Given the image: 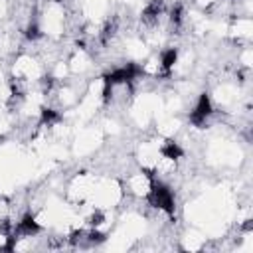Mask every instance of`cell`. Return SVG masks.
Segmentation results:
<instances>
[{"label":"cell","mask_w":253,"mask_h":253,"mask_svg":"<svg viewBox=\"0 0 253 253\" xmlns=\"http://www.w3.org/2000/svg\"><path fill=\"white\" fill-rule=\"evenodd\" d=\"M142 73V69L136 63H126L123 67H117L109 73L103 75V103H109L113 97V89L117 85H130L138 75Z\"/></svg>","instance_id":"obj_1"},{"label":"cell","mask_w":253,"mask_h":253,"mask_svg":"<svg viewBox=\"0 0 253 253\" xmlns=\"http://www.w3.org/2000/svg\"><path fill=\"white\" fill-rule=\"evenodd\" d=\"M148 178H150V188H148V196H146L148 204H150L152 208L162 210L164 213H168V215L172 217L174 211H176V204H174V194H172V190H170L164 182L156 180L154 176L148 174Z\"/></svg>","instance_id":"obj_2"},{"label":"cell","mask_w":253,"mask_h":253,"mask_svg":"<svg viewBox=\"0 0 253 253\" xmlns=\"http://www.w3.org/2000/svg\"><path fill=\"white\" fill-rule=\"evenodd\" d=\"M213 113V105H211V99L208 93H200L198 101H196V107L192 109L190 113V123L198 128H204L206 123H208V117Z\"/></svg>","instance_id":"obj_3"},{"label":"cell","mask_w":253,"mask_h":253,"mask_svg":"<svg viewBox=\"0 0 253 253\" xmlns=\"http://www.w3.org/2000/svg\"><path fill=\"white\" fill-rule=\"evenodd\" d=\"M42 231V225L36 221L34 213H26L20 217V221L14 225V233L16 235H24V237H34Z\"/></svg>","instance_id":"obj_4"},{"label":"cell","mask_w":253,"mask_h":253,"mask_svg":"<svg viewBox=\"0 0 253 253\" xmlns=\"http://www.w3.org/2000/svg\"><path fill=\"white\" fill-rule=\"evenodd\" d=\"M162 0H150L144 10H142V20L144 22H156V18L162 14Z\"/></svg>","instance_id":"obj_5"},{"label":"cell","mask_w":253,"mask_h":253,"mask_svg":"<svg viewBox=\"0 0 253 253\" xmlns=\"http://www.w3.org/2000/svg\"><path fill=\"white\" fill-rule=\"evenodd\" d=\"M176 61H178V49H176V47H168V49L162 51V55H160V65H162L164 75H170V69L174 67Z\"/></svg>","instance_id":"obj_6"},{"label":"cell","mask_w":253,"mask_h":253,"mask_svg":"<svg viewBox=\"0 0 253 253\" xmlns=\"http://www.w3.org/2000/svg\"><path fill=\"white\" fill-rule=\"evenodd\" d=\"M160 152H162V156L168 158V160H178V158L184 156V150H182V146H180L176 140H166V142L162 144Z\"/></svg>","instance_id":"obj_7"},{"label":"cell","mask_w":253,"mask_h":253,"mask_svg":"<svg viewBox=\"0 0 253 253\" xmlns=\"http://www.w3.org/2000/svg\"><path fill=\"white\" fill-rule=\"evenodd\" d=\"M59 121H61V115H59L55 109L42 107V111H40V125L51 126V125H55V123H59Z\"/></svg>","instance_id":"obj_8"},{"label":"cell","mask_w":253,"mask_h":253,"mask_svg":"<svg viewBox=\"0 0 253 253\" xmlns=\"http://www.w3.org/2000/svg\"><path fill=\"white\" fill-rule=\"evenodd\" d=\"M170 22L174 28H180V24L184 22V6L182 4H174V8L170 10Z\"/></svg>","instance_id":"obj_9"},{"label":"cell","mask_w":253,"mask_h":253,"mask_svg":"<svg viewBox=\"0 0 253 253\" xmlns=\"http://www.w3.org/2000/svg\"><path fill=\"white\" fill-rule=\"evenodd\" d=\"M85 239H87L91 245H99V243H103L107 237H105V233H101V231H97V229H91L89 233H85Z\"/></svg>","instance_id":"obj_10"},{"label":"cell","mask_w":253,"mask_h":253,"mask_svg":"<svg viewBox=\"0 0 253 253\" xmlns=\"http://www.w3.org/2000/svg\"><path fill=\"white\" fill-rule=\"evenodd\" d=\"M26 38H28V40H38V38H42V30H40V26H38L36 22H32V24L26 28Z\"/></svg>","instance_id":"obj_11"},{"label":"cell","mask_w":253,"mask_h":253,"mask_svg":"<svg viewBox=\"0 0 253 253\" xmlns=\"http://www.w3.org/2000/svg\"><path fill=\"white\" fill-rule=\"evenodd\" d=\"M101 221H103V213H101V211H97V213H93V215L89 217V223H91L93 227H95V225H99Z\"/></svg>","instance_id":"obj_12"},{"label":"cell","mask_w":253,"mask_h":253,"mask_svg":"<svg viewBox=\"0 0 253 253\" xmlns=\"http://www.w3.org/2000/svg\"><path fill=\"white\" fill-rule=\"evenodd\" d=\"M42 85H43V91H49L53 87V77H43L42 79Z\"/></svg>","instance_id":"obj_13"}]
</instances>
